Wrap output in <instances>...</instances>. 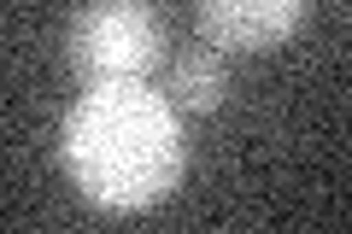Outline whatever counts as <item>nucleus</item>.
<instances>
[{"instance_id": "f257e3e1", "label": "nucleus", "mask_w": 352, "mask_h": 234, "mask_svg": "<svg viewBox=\"0 0 352 234\" xmlns=\"http://www.w3.org/2000/svg\"><path fill=\"white\" fill-rule=\"evenodd\" d=\"M65 170L100 211H147L182 182V124L147 82H88L65 117Z\"/></svg>"}, {"instance_id": "f03ea898", "label": "nucleus", "mask_w": 352, "mask_h": 234, "mask_svg": "<svg viewBox=\"0 0 352 234\" xmlns=\"http://www.w3.org/2000/svg\"><path fill=\"white\" fill-rule=\"evenodd\" d=\"M65 59L82 82H141L164 59V18L153 0H82L65 30Z\"/></svg>"}, {"instance_id": "7ed1b4c3", "label": "nucleus", "mask_w": 352, "mask_h": 234, "mask_svg": "<svg viewBox=\"0 0 352 234\" xmlns=\"http://www.w3.org/2000/svg\"><path fill=\"white\" fill-rule=\"evenodd\" d=\"M194 18L223 53H270L311 18V0H194Z\"/></svg>"}, {"instance_id": "20e7f679", "label": "nucleus", "mask_w": 352, "mask_h": 234, "mask_svg": "<svg viewBox=\"0 0 352 234\" xmlns=\"http://www.w3.org/2000/svg\"><path fill=\"white\" fill-rule=\"evenodd\" d=\"M229 94V59L223 47H188V53H176L170 59V106L182 111H217Z\"/></svg>"}]
</instances>
